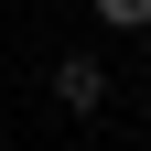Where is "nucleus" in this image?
<instances>
[{"label": "nucleus", "instance_id": "obj_1", "mask_svg": "<svg viewBox=\"0 0 151 151\" xmlns=\"http://www.w3.org/2000/svg\"><path fill=\"white\" fill-rule=\"evenodd\" d=\"M54 97H65L76 119H97V97H108V65H97V54H54Z\"/></svg>", "mask_w": 151, "mask_h": 151}, {"label": "nucleus", "instance_id": "obj_2", "mask_svg": "<svg viewBox=\"0 0 151 151\" xmlns=\"http://www.w3.org/2000/svg\"><path fill=\"white\" fill-rule=\"evenodd\" d=\"M97 22L108 32H151V0H97Z\"/></svg>", "mask_w": 151, "mask_h": 151}]
</instances>
